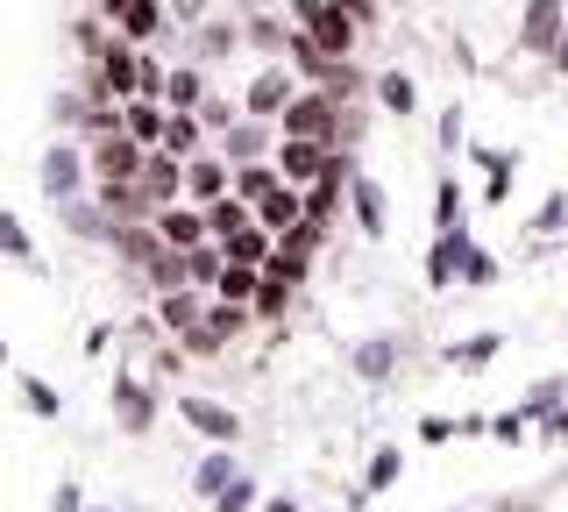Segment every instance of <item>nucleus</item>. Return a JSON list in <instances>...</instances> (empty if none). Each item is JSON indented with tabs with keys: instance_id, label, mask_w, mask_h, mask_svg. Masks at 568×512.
<instances>
[{
	"instance_id": "1",
	"label": "nucleus",
	"mask_w": 568,
	"mask_h": 512,
	"mask_svg": "<svg viewBox=\"0 0 568 512\" xmlns=\"http://www.w3.org/2000/svg\"><path fill=\"white\" fill-rule=\"evenodd\" d=\"M85 143H43V157H36V185H43V200L50 207H71V200H85Z\"/></svg>"
},
{
	"instance_id": "2",
	"label": "nucleus",
	"mask_w": 568,
	"mask_h": 512,
	"mask_svg": "<svg viewBox=\"0 0 568 512\" xmlns=\"http://www.w3.org/2000/svg\"><path fill=\"white\" fill-rule=\"evenodd\" d=\"M142 150L129 129H106V135H85V171H93V185H129L142 179Z\"/></svg>"
},
{
	"instance_id": "3",
	"label": "nucleus",
	"mask_w": 568,
	"mask_h": 512,
	"mask_svg": "<svg viewBox=\"0 0 568 512\" xmlns=\"http://www.w3.org/2000/svg\"><path fill=\"white\" fill-rule=\"evenodd\" d=\"M248 321H256V307H242V299H206V321L192 334H178V349L185 357H221L235 334H248Z\"/></svg>"
},
{
	"instance_id": "4",
	"label": "nucleus",
	"mask_w": 568,
	"mask_h": 512,
	"mask_svg": "<svg viewBox=\"0 0 568 512\" xmlns=\"http://www.w3.org/2000/svg\"><path fill=\"white\" fill-rule=\"evenodd\" d=\"M178 420H185L200 441H213V449H235V441H242V413H235V405H221V399L185 392V399H178Z\"/></svg>"
},
{
	"instance_id": "5",
	"label": "nucleus",
	"mask_w": 568,
	"mask_h": 512,
	"mask_svg": "<svg viewBox=\"0 0 568 512\" xmlns=\"http://www.w3.org/2000/svg\"><path fill=\"white\" fill-rule=\"evenodd\" d=\"M106 405H114V428L121 434H150L156 428V384H142L135 370H121V378L106 384Z\"/></svg>"
},
{
	"instance_id": "6",
	"label": "nucleus",
	"mask_w": 568,
	"mask_h": 512,
	"mask_svg": "<svg viewBox=\"0 0 568 512\" xmlns=\"http://www.w3.org/2000/svg\"><path fill=\"white\" fill-rule=\"evenodd\" d=\"M292 100H298V72L292 64H263V72L248 79V93H242V114L248 121H277Z\"/></svg>"
},
{
	"instance_id": "7",
	"label": "nucleus",
	"mask_w": 568,
	"mask_h": 512,
	"mask_svg": "<svg viewBox=\"0 0 568 512\" xmlns=\"http://www.w3.org/2000/svg\"><path fill=\"white\" fill-rule=\"evenodd\" d=\"M561 37H568V0H526V14H519V50L526 58H555Z\"/></svg>"
},
{
	"instance_id": "8",
	"label": "nucleus",
	"mask_w": 568,
	"mask_h": 512,
	"mask_svg": "<svg viewBox=\"0 0 568 512\" xmlns=\"http://www.w3.org/2000/svg\"><path fill=\"white\" fill-rule=\"evenodd\" d=\"M469 250H476V235H469V228H440V235L426 242V292H448V285H462V263H469Z\"/></svg>"
},
{
	"instance_id": "9",
	"label": "nucleus",
	"mask_w": 568,
	"mask_h": 512,
	"mask_svg": "<svg viewBox=\"0 0 568 512\" xmlns=\"http://www.w3.org/2000/svg\"><path fill=\"white\" fill-rule=\"evenodd\" d=\"M150 228L171 242V250H200V242H213V228H206V207H200V200H171V207H156Z\"/></svg>"
},
{
	"instance_id": "10",
	"label": "nucleus",
	"mask_w": 568,
	"mask_h": 512,
	"mask_svg": "<svg viewBox=\"0 0 568 512\" xmlns=\"http://www.w3.org/2000/svg\"><path fill=\"white\" fill-rule=\"evenodd\" d=\"M298 29H306V37L327 50V58H355V43H363V22H355L342 0H327V8H320L313 22H298Z\"/></svg>"
},
{
	"instance_id": "11",
	"label": "nucleus",
	"mask_w": 568,
	"mask_h": 512,
	"mask_svg": "<svg viewBox=\"0 0 568 512\" xmlns=\"http://www.w3.org/2000/svg\"><path fill=\"white\" fill-rule=\"evenodd\" d=\"M235 192V164H227L221 150H200V157H185V200H227Z\"/></svg>"
},
{
	"instance_id": "12",
	"label": "nucleus",
	"mask_w": 568,
	"mask_h": 512,
	"mask_svg": "<svg viewBox=\"0 0 568 512\" xmlns=\"http://www.w3.org/2000/svg\"><path fill=\"white\" fill-rule=\"evenodd\" d=\"M213 150H221L227 164H263V157L277 150V121H248V114H242V121H235V129H227Z\"/></svg>"
},
{
	"instance_id": "13",
	"label": "nucleus",
	"mask_w": 568,
	"mask_h": 512,
	"mask_svg": "<svg viewBox=\"0 0 568 512\" xmlns=\"http://www.w3.org/2000/svg\"><path fill=\"white\" fill-rule=\"evenodd\" d=\"M348 214H355V228H363L369 242H384V235H390V207H384V185L369 179V171H355V185H348Z\"/></svg>"
},
{
	"instance_id": "14",
	"label": "nucleus",
	"mask_w": 568,
	"mask_h": 512,
	"mask_svg": "<svg viewBox=\"0 0 568 512\" xmlns=\"http://www.w3.org/2000/svg\"><path fill=\"white\" fill-rule=\"evenodd\" d=\"M206 299H213V292H200V285L156 292V328H164V334H192V328L206 321Z\"/></svg>"
},
{
	"instance_id": "15",
	"label": "nucleus",
	"mask_w": 568,
	"mask_h": 512,
	"mask_svg": "<svg viewBox=\"0 0 568 512\" xmlns=\"http://www.w3.org/2000/svg\"><path fill=\"white\" fill-rule=\"evenodd\" d=\"M271 157H277V171H284L292 185H313L320 171H327V157H334V150H327V143H298V135H277V150H271Z\"/></svg>"
},
{
	"instance_id": "16",
	"label": "nucleus",
	"mask_w": 568,
	"mask_h": 512,
	"mask_svg": "<svg viewBox=\"0 0 568 512\" xmlns=\"http://www.w3.org/2000/svg\"><path fill=\"white\" fill-rule=\"evenodd\" d=\"M476 171H484V207H505L511 200V179H519V150H490V143H476Z\"/></svg>"
},
{
	"instance_id": "17",
	"label": "nucleus",
	"mask_w": 568,
	"mask_h": 512,
	"mask_svg": "<svg viewBox=\"0 0 568 512\" xmlns=\"http://www.w3.org/2000/svg\"><path fill=\"white\" fill-rule=\"evenodd\" d=\"M142 192H150L156 207L185 200V157H171V150H150V157H142Z\"/></svg>"
},
{
	"instance_id": "18",
	"label": "nucleus",
	"mask_w": 568,
	"mask_h": 512,
	"mask_svg": "<svg viewBox=\"0 0 568 512\" xmlns=\"http://www.w3.org/2000/svg\"><path fill=\"white\" fill-rule=\"evenodd\" d=\"M106 250H114L121 263H135V271H142V263H150L156 250H171V242L156 235L150 221H114V228H106Z\"/></svg>"
},
{
	"instance_id": "19",
	"label": "nucleus",
	"mask_w": 568,
	"mask_h": 512,
	"mask_svg": "<svg viewBox=\"0 0 568 512\" xmlns=\"http://www.w3.org/2000/svg\"><path fill=\"white\" fill-rule=\"evenodd\" d=\"M256 221L271 228V235L298 228V221H306V185H292V179H284L277 192H263V200H256Z\"/></svg>"
},
{
	"instance_id": "20",
	"label": "nucleus",
	"mask_w": 568,
	"mask_h": 512,
	"mask_svg": "<svg viewBox=\"0 0 568 512\" xmlns=\"http://www.w3.org/2000/svg\"><path fill=\"white\" fill-rule=\"evenodd\" d=\"M0 257H8L14 271L43 278V257H36V235H29V221H22V214H8V207H0Z\"/></svg>"
},
{
	"instance_id": "21",
	"label": "nucleus",
	"mask_w": 568,
	"mask_h": 512,
	"mask_svg": "<svg viewBox=\"0 0 568 512\" xmlns=\"http://www.w3.org/2000/svg\"><path fill=\"white\" fill-rule=\"evenodd\" d=\"M164 121H171L164 100H121V129H129L142 150H156V143H164Z\"/></svg>"
},
{
	"instance_id": "22",
	"label": "nucleus",
	"mask_w": 568,
	"mask_h": 512,
	"mask_svg": "<svg viewBox=\"0 0 568 512\" xmlns=\"http://www.w3.org/2000/svg\"><path fill=\"white\" fill-rule=\"evenodd\" d=\"M348 363H355V378L384 384L390 370H398V342H390V334H369V342H355V349H348Z\"/></svg>"
},
{
	"instance_id": "23",
	"label": "nucleus",
	"mask_w": 568,
	"mask_h": 512,
	"mask_svg": "<svg viewBox=\"0 0 568 512\" xmlns=\"http://www.w3.org/2000/svg\"><path fill=\"white\" fill-rule=\"evenodd\" d=\"M497 349H505V334H462V342H448V349H440V363H448V370H484V363H497Z\"/></svg>"
},
{
	"instance_id": "24",
	"label": "nucleus",
	"mask_w": 568,
	"mask_h": 512,
	"mask_svg": "<svg viewBox=\"0 0 568 512\" xmlns=\"http://www.w3.org/2000/svg\"><path fill=\"white\" fill-rule=\"evenodd\" d=\"M121 37H129V43H142V50H150L156 37H164V0H129V14H121Z\"/></svg>"
},
{
	"instance_id": "25",
	"label": "nucleus",
	"mask_w": 568,
	"mask_h": 512,
	"mask_svg": "<svg viewBox=\"0 0 568 512\" xmlns=\"http://www.w3.org/2000/svg\"><path fill=\"white\" fill-rule=\"evenodd\" d=\"M235 476H242V470H235V449H213V455H206V463H200V470H192V491H200V499L213 505V499H221V491H227V484H235Z\"/></svg>"
},
{
	"instance_id": "26",
	"label": "nucleus",
	"mask_w": 568,
	"mask_h": 512,
	"mask_svg": "<svg viewBox=\"0 0 568 512\" xmlns=\"http://www.w3.org/2000/svg\"><path fill=\"white\" fill-rule=\"evenodd\" d=\"M256 221V207L242 200V192H227V200H206V228H213V242H227V235H242V228Z\"/></svg>"
},
{
	"instance_id": "27",
	"label": "nucleus",
	"mask_w": 568,
	"mask_h": 512,
	"mask_svg": "<svg viewBox=\"0 0 568 512\" xmlns=\"http://www.w3.org/2000/svg\"><path fill=\"white\" fill-rule=\"evenodd\" d=\"M462 214H469V192H462L455 171H440V179H434V235H440V228H462Z\"/></svg>"
},
{
	"instance_id": "28",
	"label": "nucleus",
	"mask_w": 568,
	"mask_h": 512,
	"mask_svg": "<svg viewBox=\"0 0 568 512\" xmlns=\"http://www.w3.org/2000/svg\"><path fill=\"white\" fill-rule=\"evenodd\" d=\"M377 108L398 114V121L419 114V86H413V72H384V79H377Z\"/></svg>"
},
{
	"instance_id": "29",
	"label": "nucleus",
	"mask_w": 568,
	"mask_h": 512,
	"mask_svg": "<svg viewBox=\"0 0 568 512\" xmlns=\"http://www.w3.org/2000/svg\"><path fill=\"white\" fill-rule=\"evenodd\" d=\"M142 278H150V292H178V285H192L185 250H156L150 263H142Z\"/></svg>"
},
{
	"instance_id": "30",
	"label": "nucleus",
	"mask_w": 568,
	"mask_h": 512,
	"mask_svg": "<svg viewBox=\"0 0 568 512\" xmlns=\"http://www.w3.org/2000/svg\"><path fill=\"white\" fill-rule=\"evenodd\" d=\"M284 185V171H277V157H263V164H235V192H242V200L248 207H256L263 200V192H277Z\"/></svg>"
},
{
	"instance_id": "31",
	"label": "nucleus",
	"mask_w": 568,
	"mask_h": 512,
	"mask_svg": "<svg viewBox=\"0 0 568 512\" xmlns=\"http://www.w3.org/2000/svg\"><path fill=\"white\" fill-rule=\"evenodd\" d=\"M200 100H206V72L200 64H178L164 79V108H200Z\"/></svg>"
},
{
	"instance_id": "32",
	"label": "nucleus",
	"mask_w": 568,
	"mask_h": 512,
	"mask_svg": "<svg viewBox=\"0 0 568 512\" xmlns=\"http://www.w3.org/2000/svg\"><path fill=\"white\" fill-rule=\"evenodd\" d=\"M561 399H568V378H561V370H555V378H540V384H532V392L519 399V413L532 420V428H540V420H547V413H555V405H561Z\"/></svg>"
},
{
	"instance_id": "33",
	"label": "nucleus",
	"mask_w": 568,
	"mask_h": 512,
	"mask_svg": "<svg viewBox=\"0 0 568 512\" xmlns=\"http://www.w3.org/2000/svg\"><path fill=\"white\" fill-rule=\"evenodd\" d=\"M398 476H405V449H390V441H384V449L369 455V470H363V491L377 499V491H390Z\"/></svg>"
},
{
	"instance_id": "34",
	"label": "nucleus",
	"mask_w": 568,
	"mask_h": 512,
	"mask_svg": "<svg viewBox=\"0 0 568 512\" xmlns=\"http://www.w3.org/2000/svg\"><path fill=\"white\" fill-rule=\"evenodd\" d=\"M292 292L298 285H284V278H271V271H263V285H256V321H284V313H292Z\"/></svg>"
},
{
	"instance_id": "35",
	"label": "nucleus",
	"mask_w": 568,
	"mask_h": 512,
	"mask_svg": "<svg viewBox=\"0 0 568 512\" xmlns=\"http://www.w3.org/2000/svg\"><path fill=\"white\" fill-rule=\"evenodd\" d=\"M256 285H263V271H248V263H227L221 285H213V299H242V307H256Z\"/></svg>"
},
{
	"instance_id": "36",
	"label": "nucleus",
	"mask_w": 568,
	"mask_h": 512,
	"mask_svg": "<svg viewBox=\"0 0 568 512\" xmlns=\"http://www.w3.org/2000/svg\"><path fill=\"white\" fill-rule=\"evenodd\" d=\"M22 405H29L36 420H58V413H64L58 384H43V378H36V370H22Z\"/></svg>"
},
{
	"instance_id": "37",
	"label": "nucleus",
	"mask_w": 568,
	"mask_h": 512,
	"mask_svg": "<svg viewBox=\"0 0 568 512\" xmlns=\"http://www.w3.org/2000/svg\"><path fill=\"white\" fill-rule=\"evenodd\" d=\"M497 278H505V263H497L484 242H476L469 250V263H462V285H497Z\"/></svg>"
},
{
	"instance_id": "38",
	"label": "nucleus",
	"mask_w": 568,
	"mask_h": 512,
	"mask_svg": "<svg viewBox=\"0 0 568 512\" xmlns=\"http://www.w3.org/2000/svg\"><path fill=\"white\" fill-rule=\"evenodd\" d=\"M526 428H532V420L519 413V405H511V413H490V441H497V449H519Z\"/></svg>"
},
{
	"instance_id": "39",
	"label": "nucleus",
	"mask_w": 568,
	"mask_h": 512,
	"mask_svg": "<svg viewBox=\"0 0 568 512\" xmlns=\"http://www.w3.org/2000/svg\"><path fill=\"white\" fill-rule=\"evenodd\" d=\"M419 441H426V449H448V441H462V420L455 413H426L419 420Z\"/></svg>"
},
{
	"instance_id": "40",
	"label": "nucleus",
	"mask_w": 568,
	"mask_h": 512,
	"mask_svg": "<svg viewBox=\"0 0 568 512\" xmlns=\"http://www.w3.org/2000/svg\"><path fill=\"white\" fill-rule=\"evenodd\" d=\"M248 43L284 50V43H292V22H277V14H256V22H248Z\"/></svg>"
},
{
	"instance_id": "41",
	"label": "nucleus",
	"mask_w": 568,
	"mask_h": 512,
	"mask_svg": "<svg viewBox=\"0 0 568 512\" xmlns=\"http://www.w3.org/2000/svg\"><path fill=\"white\" fill-rule=\"evenodd\" d=\"M462 129H469V114H462V100H448L434 121V135H440V150H462Z\"/></svg>"
},
{
	"instance_id": "42",
	"label": "nucleus",
	"mask_w": 568,
	"mask_h": 512,
	"mask_svg": "<svg viewBox=\"0 0 568 512\" xmlns=\"http://www.w3.org/2000/svg\"><path fill=\"white\" fill-rule=\"evenodd\" d=\"M213 512H256V484H248V476H235V484L213 499Z\"/></svg>"
},
{
	"instance_id": "43",
	"label": "nucleus",
	"mask_w": 568,
	"mask_h": 512,
	"mask_svg": "<svg viewBox=\"0 0 568 512\" xmlns=\"http://www.w3.org/2000/svg\"><path fill=\"white\" fill-rule=\"evenodd\" d=\"M200 121H206V135H213V129L227 135V129L242 121V108H227V100H213V93H206V100H200Z\"/></svg>"
},
{
	"instance_id": "44",
	"label": "nucleus",
	"mask_w": 568,
	"mask_h": 512,
	"mask_svg": "<svg viewBox=\"0 0 568 512\" xmlns=\"http://www.w3.org/2000/svg\"><path fill=\"white\" fill-rule=\"evenodd\" d=\"M235 43H242V29H227V22H206V37H200V50H206V58H227Z\"/></svg>"
},
{
	"instance_id": "45",
	"label": "nucleus",
	"mask_w": 568,
	"mask_h": 512,
	"mask_svg": "<svg viewBox=\"0 0 568 512\" xmlns=\"http://www.w3.org/2000/svg\"><path fill=\"white\" fill-rule=\"evenodd\" d=\"M50 512H85V491L79 484H50Z\"/></svg>"
},
{
	"instance_id": "46",
	"label": "nucleus",
	"mask_w": 568,
	"mask_h": 512,
	"mask_svg": "<svg viewBox=\"0 0 568 512\" xmlns=\"http://www.w3.org/2000/svg\"><path fill=\"white\" fill-rule=\"evenodd\" d=\"M342 8H348L363 29H377V22H384V0H342Z\"/></svg>"
},
{
	"instance_id": "47",
	"label": "nucleus",
	"mask_w": 568,
	"mask_h": 512,
	"mask_svg": "<svg viewBox=\"0 0 568 512\" xmlns=\"http://www.w3.org/2000/svg\"><path fill=\"white\" fill-rule=\"evenodd\" d=\"M540 441H568V399H561V405H555V413H547V420H540Z\"/></svg>"
},
{
	"instance_id": "48",
	"label": "nucleus",
	"mask_w": 568,
	"mask_h": 512,
	"mask_svg": "<svg viewBox=\"0 0 568 512\" xmlns=\"http://www.w3.org/2000/svg\"><path fill=\"white\" fill-rule=\"evenodd\" d=\"M256 512H306V505H298V499H292V491H277V499H263Z\"/></svg>"
},
{
	"instance_id": "49",
	"label": "nucleus",
	"mask_w": 568,
	"mask_h": 512,
	"mask_svg": "<svg viewBox=\"0 0 568 512\" xmlns=\"http://www.w3.org/2000/svg\"><path fill=\"white\" fill-rule=\"evenodd\" d=\"M547 72H555V79H568V37L555 43V58H547Z\"/></svg>"
},
{
	"instance_id": "50",
	"label": "nucleus",
	"mask_w": 568,
	"mask_h": 512,
	"mask_svg": "<svg viewBox=\"0 0 568 512\" xmlns=\"http://www.w3.org/2000/svg\"><path fill=\"white\" fill-rule=\"evenodd\" d=\"M320 8H327V0H292V22H313Z\"/></svg>"
},
{
	"instance_id": "51",
	"label": "nucleus",
	"mask_w": 568,
	"mask_h": 512,
	"mask_svg": "<svg viewBox=\"0 0 568 512\" xmlns=\"http://www.w3.org/2000/svg\"><path fill=\"white\" fill-rule=\"evenodd\" d=\"M93 14H106V22H121V14H129V0H93Z\"/></svg>"
},
{
	"instance_id": "52",
	"label": "nucleus",
	"mask_w": 568,
	"mask_h": 512,
	"mask_svg": "<svg viewBox=\"0 0 568 512\" xmlns=\"http://www.w3.org/2000/svg\"><path fill=\"white\" fill-rule=\"evenodd\" d=\"M14 363V349H8V334H0V370H8Z\"/></svg>"
},
{
	"instance_id": "53",
	"label": "nucleus",
	"mask_w": 568,
	"mask_h": 512,
	"mask_svg": "<svg viewBox=\"0 0 568 512\" xmlns=\"http://www.w3.org/2000/svg\"><path fill=\"white\" fill-rule=\"evenodd\" d=\"M555 200H561V214H568V185H561V192H555Z\"/></svg>"
},
{
	"instance_id": "54",
	"label": "nucleus",
	"mask_w": 568,
	"mask_h": 512,
	"mask_svg": "<svg viewBox=\"0 0 568 512\" xmlns=\"http://www.w3.org/2000/svg\"><path fill=\"white\" fill-rule=\"evenodd\" d=\"M511 512H540V505H532V499H526V505H511Z\"/></svg>"
},
{
	"instance_id": "55",
	"label": "nucleus",
	"mask_w": 568,
	"mask_h": 512,
	"mask_svg": "<svg viewBox=\"0 0 568 512\" xmlns=\"http://www.w3.org/2000/svg\"><path fill=\"white\" fill-rule=\"evenodd\" d=\"M85 512H106V505H85Z\"/></svg>"
}]
</instances>
